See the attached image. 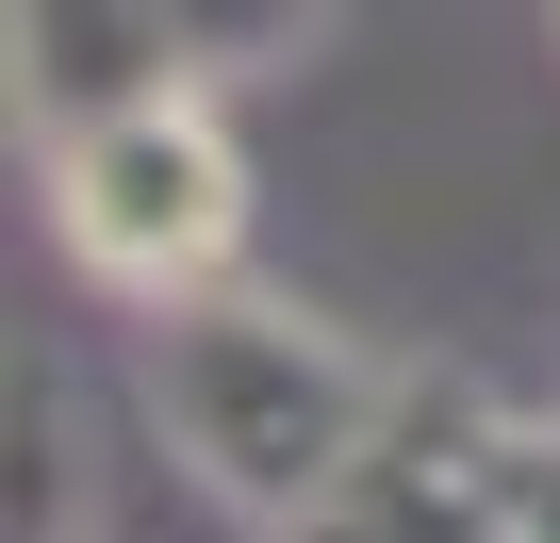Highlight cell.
Instances as JSON below:
<instances>
[{
  "label": "cell",
  "mask_w": 560,
  "mask_h": 543,
  "mask_svg": "<svg viewBox=\"0 0 560 543\" xmlns=\"http://www.w3.org/2000/svg\"><path fill=\"white\" fill-rule=\"evenodd\" d=\"M67 231L116 263V281H182V263L231 247V149L182 99H132L67 149Z\"/></svg>",
  "instance_id": "cell-1"
}]
</instances>
